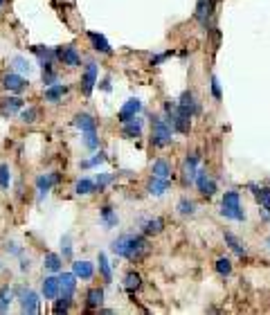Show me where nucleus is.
Returning a JSON list of instances; mask_svg holds the SVG:
<instances>
[{"mask_svg": "<svg viewBox=\"0 0 270 315\" xmlns=\"http://www.w3.org/2000/svg\"><path fill=\"white\" fill-rule=\"evenodd\" d=\"M110 250H113L117 257H124V259H128V261H138V259H142L144 254H147L149 243L142 234H124V237L115 239Z\"/></svg>", "mask_w": 270, "mask_h": 315, "instance_id": "f257e3e1", "label": "nucleus"}, {"mask_svg": "<svg viewBox=\"0 0 270 315\" xmlns=\"http://www.w3.org/2000/svg\"><path fill=\"white\" fill-rule=\"evenodd\" d=\"M2 2H5V0H0V7H2Z\"/></svg>", "mask_w": 270, "mask_h": 315, "instance_id": "49530a36", "label": "nucleus"}, {"mask_svg": "<svg viewBox=\"0 0 270 315\" xmlns=\"http://www.w3.org/2000/svg\"><path fill=\"white\" fill-rule=\"evenodd\" d=\"M65 92H68V88L63 86V83H52V86L45 88V102H52L56 104L61 97H63Z\"/></svg>", "mask_w": 270, "mask_h": 315, "instance_id": "412c9836", "label": "nucleus"}, {"mask_svg": "<svg viewBox=\"0 0 270 315\" xmlns=\"http://www.w3.org/2000/svg\"><path fill=\"white\" fill-rule=\"evenodd\" d=\"M124 137H140L142 135V120L138 115L133 117V120L124 122Z\"/></svg>", "mask_w": 270, "mask_h": 315, "instance_id": "aec40b11", "label": "nucleus"}, {"mask_svg": "<svg viewBox=\"0 0 270 315\" xmlns=\"http://www.w3.org/2000/svg\"><path fill=\"white\" fill-rule=\"evenodd\" d=\"M54 57L59 59L63 65H68V68H77V65H81V57H79L77 48L74 45H61V48L54 50Z\"/></svg>", "mask_w": 270, "mask_h": 315, "instance_id": "39448f33", "label": "nucleus"}, {"mask_svg": "<svg viewBox=\"0 0 270 315\" xmlns=\"http://www.w3.org/2000/svg\"><path fill=\"white\" fill-rule=\"evenodd\" d=\"M88 39H90V43H93V48L97 50V52H102V54H110V52H113V48H110V43L106 41V36H104V34L88 32Z\"/></svg>", "mask_w": 270, "mask_h": 315, "instance_id": "f3484780", "label": "nucleus"}, {"mask_svg": "<svg viewBox=\"0 0 270 315\" xmlns=\"http://www.w3.org/2000/svg\"><path fill=\"white\" fill-rule=\"evenodd\" d=\"M32 52L41 59V65H43V63H52V59H56L54 57V50H48V48H43V45H34Z\"/></svg>", "mask_w": 270, "mask_h": 315, "instance_id": "2f4dec72", "label": "nucleus"}, {"mask_svg": "<svg viewBox=\"0 0 270 315\" xmlns=\"http://www.w3.org/2000/svg\"><path fill=\"white\" fill-rule=\"evenodd\" d=\"M147 189H149V194L162 196V194H164V191L169 189V178H158V176H151V180H149Z\"/></svg>", "mask_w": 270, "mask_h": 315, "instance_id": "a211bd4d", "label": "nucleus"}, {"mask_svg": "<svg viewBox=\"0 0 270 315\" xmlns=\"http://www.w3.org/2000/svg\"><path fill=\"white\" fill-rule=\"evenodd\" d=\"M104 160H106V155H104L102 151H99V153L95 155L93 160H86V162H84V165H81V167H97V165H102Z\"/></svg>", "mask_w": 270, "mask_h": 315, "instance_id": "79ce46f5", "label": "nucleus"}, {"mask_svg": "<svg viewBox=\"0 0 270 315\" xmlns=\"http://www.w3.org/2000/svg\"><path fill=\"white\" fill-rule=\"evenodd\" d=\"M194 212H196V205H194V200L180 198V203H178V214H182V216H194Z\"/></svg>", "mask_w": 270, "mask_h": 315, "instance_id": "72a5a7b5", "label": "nucleus"}, {"mask_svg": "<svg viewBox=\"0 0 270 315\" xmlns=\"http://www.w3.org/2000/svg\"><path fill=\"white\" fill-rule=\"evenodd\" d=\"M61 250H63V257H65V259L72 257V246H70V237H63V241H61Z\"/></svg>", "mask_w": 270, "mask_h": 315, "instance_id": "37998d69", "label": "nucleus"}, {"mask_svg": "<svg viewBox=\"0 0 270 315\" xmlns=\"http://www.w3.org/2000/svg\"><path fill=\"white\" fill-rule=\"evenodd\" d=\"M214 16V0H198L196 2V20L207 25V20Z\"/></svg>", "mask_w": 270, "mask_h": 315, "instance_id": "f8f14e48", "label": "nucleus"}, {"mask_svg": "<svg viewBox=\"0 0 270 315\" xmlns=\"http://www.w3.org/2000/svg\"><path fill=\"white\" fill-rule=\"evenodd\" d=\"M9 183H11L9 165H0V189H9Z\"/></svg>", "mask_w": 270, "mask_h": 315, "instance_id": "4c0bfd02", "label": "nucleus"}, {"mask_svg": "<svg viewBox=\"0 0 270 315\" xmlns=\"http://www.w3.org/2000/svg\"><path fill=\"white\" fill-rule=\"evenodd\" d=\"M20 117H23V122L32 124V122H36V117H39V111H36L34 106H30V108H25V111L20 113Z\"/></svg>", "mask_w": 270, "mask_h": 315, "instance_id": "ea45409f", "label": "nucleus"}, {"mask_svg": "<svg viewBox=\"0 0 270 315\" xmlns=\"http://www.w3.org/2000/svg\"><path fill=\"white\" fill-rule=\"evenodd\" d=\"M252 194H255L257 203L261 205V209H270V189L268 187H259V185H250Z\"/></svg>", "mask_w": 270, "mask_h": 315, "instance_id": "4be33fe9", "label": "nucleus"}, {"mask_svg": "<svg viewBox=\"0 0 270 315\" xmlns=\"http://www.w3.org/2000/svg\"><path fill=\"white\" fill-rule=\"evenodd\" d=\"M102 221H104V225L106 228H117V223H119V218H117V214L113 212V207H102Z\"/></svg>", "mask_w": 270, "mask_h": 315, "instance_id": "c756f323", "label": "nucleus"}, {"mask_svg": "<svg viewBox=\"0 0 270 315\" xmlns=\"http://www.w3.org/2000/svg\"><path fill=\"white\" fill-rule=\"evenodd\" d=\"M43 266L48 268L50 272H59L61 268H63V261H61L59 254H54V252H48V254H45V259H43Z\"/></svg>", "mask_w": 270, "mask_h": 315, "instance_id": "a878e982", "label": "nucleus"}, {"mask_svg": "<svg viewBox=\"0 0 270 315\" xmlns=\"http://www.w3.org/2000/svg\"><path fill=\"white\" fill-rule=\"evenodd\" d=\"M18 295H20V311L23 313H39V295L34 291H25V288H18Z\"/></svg>", "mask_w": 270, "mask_h": 315, "instance_id": "6e6552de", "label": "nucleus"}, {"mask_svg": "<svg viewBox=\"0 0 270 315\" xmlns=\"http://www.w3.org/2000/svg\"><path fill=\"white\" fill-rule=\"evenodd\" d=\"M23 108V99L20 97H2L0 99V113L5 117H11L14 113H18Z\"/></svg>", "mask_w": 270, "mask_h": 315, "instance_id": "ddd939ff", "label": "nucleus"}, {"mask_svg": "<svg viewBox=\"0 0 270 315\" xmlns=\"http://www.w3.org/2000/svg\"><path fill=\"white\" fill-rule=\"evenodd\" d=\"M2 86H5L9 92H23L25 88H27V79L18 72H9V74L2 77Z\"/></svg>", "mask_w": 270, "mask_h": 315, "instance_id": "9b49d317", "label": "nucleus"}, {"mask_svg": "<svg viewBox=\"0 0 270 315\" xmlns=\"http://www.w3.org/2000/svg\"><path fill=\"white\" fill-rule=\"evenodd\" d=\"M176 111L182 113V115H187V117H194L198 113V102H196V97H194L192 90H185L180 97H178Z\"/></svg>", "mask_w": 270, "mask_h": 315, "instance_id": "423d86ee", "label": "nucleus"}, {"mask_svg": "<svg viewBox=\"0 0 270 315\" xmlns=\"http://www.w3.org/2000/svg\"><path fill=\"white\" fill-rule=\"evenodd\" d=\"M7 252H11V254H20V248L16 246V243H11V246H7Z\"/></svg>", "mask_w": 270, "mask_h": 315, "instance_id": "a18cd8bd", "label": "nucleus"}, {"mask_svg": "<svg viewBox=\"0 0 270 315\" xmlns=\"http://www.w3.org/2000/svg\"><path fill=\"white\" fill-rule=\"evenodd\" d=\"M74 126H77L81 133H88V131H97V122L93 120V117L88 115V113H79L77 117H74V122H72Z\"/></svg>", "mask_w": 270, "mask_h": 315, "instance_id": "2eb2a0df", "label": "nucleus"}, {"mask_svg": "<svg viewBox=\"0 0 270 315\" xmlns=\"http://www.w3.org/2000/svg\"><path fill=\"white\" fill-rule=\"evenodd\" d=\"M221 214L225 218H232V221H246V212L241 209V196H239V191L230 189V191H225V194H223Z\"/></svg>", "mask_w": 270, "mask_h": 315, "instance_id": "7ed1b4c3", "label": "nucleus"}, {"mask_svg": "<svg viewBox=\"0 0 270 315\" xmlns=\"http://www.w3.org/2000/svg\"><path fill=\"white\" fill-rule=\"evenodd\" d=\"M223 237H225V243H227V246H230V250L234 252L236 257H246V254H248V248H246V243H241L239 239H236L232 232H225V234H223Z\"/></svg>", "mask_w": 270, "mask_h": 315, "instance_id": "5701e85b", "label": "nucleus"}, {"mask_svg": "<svg viewBox=\"0 0 270 315\" xmlns=\"http://www.w3.org/2000/svg\"><path fill=\"white\" fill-rule=\"evenodd\" d=\"M59 302L54 304V313H68L72 304L74 291H77V275L74 272H63L59 277Z\"/></svg>", "mask_w": 270, "mask_h": 315, "instance_id": "f03ea898", "label": "nucleus"}, {"mask_svg": "<svg viewBox=\"0 0 270 315\" xmlns=\"http://www.w3.org/2000/svg\"><path fill=\"white\" fill-rule=\"evenodd\" d=\"M268 246H270V239H268Z\"/></svg>", "mask_w": 270, "mask_h": 315, "instance_id": "de8ad7c7", "label": "nucleus"}, {"mask_svg": "<svg viewBox=\"0 0 270 315\" xmlns=\"http://www.w3.org/2000/svg\"><path fill=\"white\" fill-rule=\"evenodd\" d=\"M194 183H196L198 191H201L203 196H207V198H212V196L216 194V183L210 178V174H207L205 169H198L196 171V178H194Z\"/></svg>", "mask_w": 270, "mask_h": 315, "instance_id": "0eeeda50", "label": "nucleus"}, {"mask_svg": "<svg viewBox=\"0 0 270 315\" xmlns=\"http://www.w3.org/2000/svg\"><path fill=\"white\" fill-rule=\"evenodd\" d=\"M140 286H142V277H140L138 272H128V275L124 277V288H126L128 293L138 291Z\"/></svg>", "mask_w": 270, "mask_h": 315, "instance_id": "7c9ffc66", "label": "nucleus"}, {"mask_svg": "<svg viewBox=\"0 0 270 315\" xmlns=\"http://www.w3.org/2000/svg\"><path fill=\"white\" fill-rule=\"evenodd\" d=\"M214 268H216V272L218 275H223V277H227L232 272V261L227 257H221V259H216V263H214Z\"/></svg>", "mask_w": 270, "mask_h": 315, "instance_id": "f704fd0d", "label": "nucleus"}, {"mask_svg": "<svg viewBox=\"0 0 270 315\" xmlns=\"http://www.w3.org/2000/svg\"><path fill=\"white\" fill-rule=\"evenodd\" d=\"M97 63H88L84 70V74H81V90H84V95H90L95 88V83H97Z\"/></svg>", "mask_w": 270, "mask_h": 315, "instance_id": "1a4fd4ad", "label": "nucleus"}, {"mask_svg": "<svg viewBox=\"0 0 270 315\" xmlns=\"http://www.w3.org/2000/svg\"><path fill=\"white\" fill-rule=\"evenodd\" d=\"M59 277H45L43 281V297L45 300H56L59 297Z\"/></svg>", "mask_w": 270, "mask_h": 315, "instance_id": "dca6fc26", "label": "nucleus"}, {"mask_svg": "<svg viewBox=\"0 0 270 315\" xmlns=\"http://www.w3.org/2000/svg\"><path fill=\"white\" fill-rule=\"evenodd\" d=\"M72 272L77 275V279H93L95 268L90 261H74L72 263Z\"/></svg>", "mask_w": 270, "mask_h": 315, "instance_id": "6ab92c4d", "label": "nucleus"}, {"mask_svg": "<svg viewBox=\"0 0 270 315\" xmlns=\"http://www.w3.org/2000/svg\"><path fill=\"white\" fill-rule=\"evenodd\" d=\"M140 111H142V102H140L138 97H133V99H128V102L124 104L122 108H119V113H117V120L124 124V122L133 120V117L138 115Z\"/></svg>", "mask_w": 270, "mask_h": 315, "instance_id": "9d476101", "label": "nucleus"}, {"mask_svg": "<svg viewBox=\"0 0 270 315\" xmlns=\"http://www.w3.org/2000/svg\"><path fill=\"white\" fill-rule=\"evenodd\" d=\"M104 302V288H90L88 291V297H86V304L88 309H99Z\"/></svg>", "mask_w": 270, "mask_h": 315, "instance_id": "bb28decb", "label": "nucleus"}, {"mask_svg": "<svg viewBox=\"0 0 270 315\" xmlns=\"http://www.w3.org/2000/svg\"><path fill=\"white\" fill-rule=\"evenodd\" d=\"M151 174L158 176V178H169L171 176V165L167 160H156L151 167Z\"/></svg>", "mask_w": 270, "mask_h": 315, "instance_id": "cd10ccee", "label": "nucleus"}, {"mask_svg": "<svg viewBox=\"0 0 270 315\" xmlns=\"http://www.w3.org/2000/svg\"><path fill=\"white\" fill-rule=\"evenodd\" d=\"M11 297H14V293H11V288H9V286L0 288V311H7V309H9Z\"/></svg>", "mask_w": 270, "mask_h": 315, "instance_id": "e433bc0d", "label": "nucleus"}, {"mask_svg": "<svg viewBox=\"0 0 270 315\" xmlns=\"http://www.w3.org/2000/svg\"><path fill=\"white\" fill-rule=\"evenodd\" d=\"M56 183H59V176H56V174L39 176V178H36V189H39V196H41V198H43V196L48 194V191H50V189H52Z\"/></svg>", "mask_w": 270, "mask_h": 315, "instance_id": "4468645a", "label": "nucleus"}, {"mask_svg": "<svg viewBox=\"0 0 270 315\" xmlns=\"http://www.w3.org/2000/svg\"><path fill=\"white\" fill-rule=\"evenodd\" d=\"M151 142L153 146H158V149H164V146L171 144V124H169L167 120H162V117H153L151 120Z\"/></svg>", "mask_w": 270, "mask_h": 315, "instance_id": "20e7f679", "label": "nucleus"}, {"mask_svg": "<svg viewBox=\"0 0 270 315\" xmlns=\"http://www.w3.org/2000/svg\"><path fill=\"white\" fill-rule=\"evenodd\" d=\"M212 95H214V99H221V83L216 77H212Z\"/></svg>", "mask_w": 270, "mask_h": 315, "instance_id": "c03bdc74", "label": "nucleus"}, {"mask_svg": "<svg viewBox=\"0 0 270 315\" xmlns=\"http://www.w3.org/2000/svg\"><path fill=\"white\" fill-rule=\"evenodd\" d=\"M84 144H86V149H90V151H95L99 146V137H97V131H88V133H84Z\"/></svg>", "mask_w": 270, "mask_h": 315, "instance_id": "58836bf2", "label": "nucleus"}, {"mask_svg": "<svg viewBox=\"0 0 270 315\" xmlns=\"http://www.w3.org/2000/svg\"><path fill=\"white\" fill-rule=\"evenodd\" d=\"M99 272H102V277H104V281H106V284H110V281H113V272H110V266H108V259H106V254H104V252H99Z\"/></svg>", "mask_w": 270, "mask_h": 315, "instance_id": "473e14b6", "label": "nucleus"}, {"mask_svg": "<svg viewBox=\"0 0 270 315\" xmlns=\"http://www.w3.org/2000/svg\"><path fill=\"white\" fill-rule=\"evenodd\" d=\"M196 167H198V153H192L189 158H187L185 162V180L187 183H194V178H196Z\"/></svg>", "mask_w": 270, "mask_h": 315, "instance_id": "b1692460", "label": "nucleus"}, {"mask_svg": "<svg viewBox=\"0 0 270 315\" xmlns=\"http://www.w3.org/2000/svg\"><path fill=\"white\" fill-rule=\"evenodd\" d=\"M110 180H113V174H102V176L97 178V183H95V187H97L99 191H102V189L106 187V185L110 183Z\"/></svg>", "mask_w": 270, "mask_h": 315, "instance_id": "a19ab883", "label": "nucleus"}, {"mask_svg": "<svg viewBox=\"0 0 270 315\" xmlns=\"http://www.w3.org/2000/svg\"><path fill=\"white\" fill-rule=\"evenodd\" d=\"M95 189H97V187H95V180H90V178H79L77 185H74V194L88 196V194H93Z\"/></svg>", "mask_w": 270, "mask_h": 315, "instance_id": "393cba45", "label": "nucleus"}, {"mask_svg": "<svg viewBox=\"0 0 270 315\" xmlns=\"http://www.w3.org/2000/svg\"><path fill=\"white\" fill-rule=\"evenodd\" d=\"M11 63H14V68H16V72L18 74H30V70H32V65H30V61H27V59L25 57H14L11 59Z\"/></svg>", "mask_w": 270, "mask_h": 315, "instance_id": "c9c22d12", "label": "nucleus"}, {"mask_svg": "<svg viewBox=\"0 0 270 315\" xmlns=\"http://www.w3.org/2000/svg\"><path fill=\"white\" fill-rule=\"evenodd\" d=\"M162 228H164V221H162V218H149V221H144V225H142L144 234H160Z\"/></svg>", "mask_w": 270, "mask_h": 315, "instance_id": "c85d7f7f", "label": "nucleus"}]
</instances>
